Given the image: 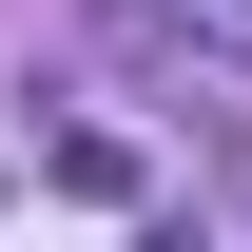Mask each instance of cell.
I'll use <instances>...</instances> for the list:
<instances>
[{
  "label": "cell",
  "mask_w": 252,
  "mask_h": 252,
  "mask_svg": "<svg viewBox=\"0 0 252 252\" xmlns=\"http://www.w3.org/2000/svg\"><path fill=\"white\" fill-rule=\"evenodd\" d=\"M214 20H252V0H214Z\"/></svg>",
  "instance_id": "1"
}]
</instances>
